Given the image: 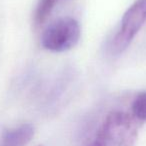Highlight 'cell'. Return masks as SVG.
I'll return each mask as SVG.
<instances>
[{"label": "cell", "mask_w": 146, "mask_h": 146, "mask_svg": "<svg viewBox=\"0 0 146 146\" xmlns=\"http://www.w3.org/2000/svg\"><path fill=\"white\" fill-rule=\"evenodd\" d=\"M137 135V119L132 113L115 109L104 117L82 146H134Z\"/></svg>", "instance_id": "1"}, {"label": "cell", "mask_w": 146, "mask_h": 146, "mask_svg": "<svg viewBox=\"0 0 146 146\" xmlns=\"http://www.w3.org/2000/svg\"><path fill=\"white\" fill-rule=\"evenodd\" d=\"M58 2L59 0H38L34 11V23L36 26L44 24Z\"/></svg>", "instance_id": "5"}, {"label": "cell", "mask_w": 146, "mask_h": 146, "mask_svg": "<svg viewBox=\"0 0 146 146\" xmlns=\"http://www.w3.org/2000/svg\"><path fill=\"white\" fill-rule=\"evenodd\" d=\"M81 29L77 20L72 17H62L52 22L43 32L41 44L46 50L64 52L79 42Z\"/></svg>", "instance_id": "2"}, {"label": "cell", "mask_w": 146, "mask_h": 146, "mask_svg": "<svg viewBox=\"0 0 146 146\" xmlns=\"http://www.w3.org/2000/svg\"><path fill=\"white\" fill-rule=\"evenodd\" d=\"M146 21V0H136L126 10L119 30L111 43L112 53L119 55L129 47Z\"/></svg>", "instance_id": "3"}, {"label": "cell", "mask_w": 146, "mask_h": 146, "mask_svg": "<svg viewBox=\"0 0 146 146\" xmlns=\"http://www.w3.org/2000/svg\"><path fill=\"white\" fill-rule=\"evenodd\" d=\"M131 113L137 120L146 121V91L139 92L133 98Z\"/></svg>", "instance_id": "6"}, {"label": "cell", "mask_w": 146, "mask_h": 146, "mask_svg": "<svg viewBox=\"0 0 146 146\" xmlns=\"http://www.w3.org/2000/svg\"><path fill=\"white\" fill-rule=\"evenodd\" d=\"M39 146H42V145H39Z\"/></svg>", "instance_id": "7"}, {"label": "cell", "mask_w": 146, "mask_h": 146, "mask_svg": "<svg viewBox=\"0 0 146 146\" xmlns=\"http://www.w3.org/2000/svg\"><path fill=\"white\" fill-rule=\"evenodd\" d=\"M34 135L31 124H22L18 127L8 129L3 133L0 146H27Z\"/></svg>", "instance_id": "4"}]
</instances>
